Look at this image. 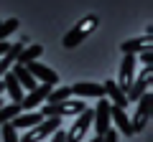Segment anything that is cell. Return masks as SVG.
I'll return each instance as SVG.
<instances>
[{
	"mask_svg": "<svg viewBox=\"0 0 153 142\" xmlns=\"http://www.w3.org/2000/svg\"><path fill=\"white\" fill-rule=\"evenodd\" d=\"M97 26H100V18H97V15H84L82 20H79V23H76V26L64 36V48H76V46L82 43V41L87 38Z\"/></svg>",
	"mask_w": 153,
	"mask_h": 142,
	"instance_id": "6da1fadb",
	"label": "cell"
},
{
	"mask_svg": "<svg viewBox=\"0 0 153 142\" xmlns=\"http://www.w3.org/2000/svg\"><path fill=\"white\" fill-rule=\"evenodd\" d=\"M87 109V104L79 102V99H64L59 104H44V109H41V117H76L82 114Z\"/></svg>",
	"mask_w": 153,
	"mask_h": 142,
	"instance_id": "7a4b0ae2",
	"label": "cell"
},
{
	"mask_svg": "<svg viewBox=\"0 0 153 142\" xmlns=\"http://www.w3.org/2000/svg\"><path fill=\"white\" fill-rule=\"evenodd\" d=\"M59 127H61V117H44V119L38 122V124H33L18 142H41L46 137H51Z\"/></svg>",
	"mask_w": 153,
	"mask_h": 142,
	"instance_id": "3957f363",
	"label": "cell"
},
{
	"mask_svg": "<svg viewBox=\"0 0 153 142\" xmlns=\"http://www.w3.org/2000/svg\"><path fill=\"white\" fill-rule=\"evenodd\" d=\"M135 104H138V109H135V114H133V119H130V127H133V132H140V130H146V124L151 122V107H153L151 91H146Z\"/></svg>",
	"mask_w": 153,
	"mask_h": 142,
	"instance_id": "277c9868",
	"label": "cell"
},
{
	"mask_svg": "<svg viewBox=\"0 0 153 142\" xmlns=\"http://www.w3.org/2000/svg\"><path fill=\"white\" fill-rule=\"evenodd\" d=\"M92 117H94V112L89 109V107L82 114H76V122L69 127V132H66V142H82L84 135H87V130L92 127Z\"/></svg>",
	"mask_w": 153,
	"mask_h": 142,
	"instance_id": "5b68a950",
	"label": "cell"
},
{
	"mask_svg": "<svg viewBox=\"0 0 153 142\" xmlns=\"http://www.w3.org/2000/svg\"><path fill=\"white\" fill-rule=\"evenodd\" d=\"M110 107L112 104L107 102V99H97V109H92L94 112V117H92V124H94V130H97V135L102 137L105 132L112 127V117H110Z\"/></svg>",
	"mask_w": 153,
	"mask_h": 142,
	"instance_id": "8992f818",
	"label": "cell"
},
{
	"mask_svg": "<svg viewBox=\"0 0 153 142\" xmlns=\"http://www.w3.org/2000/svg\"><path fill=\"white\" fill-rule=\"evenodd\" d=\"M148 86H151V66H143L140 76L133 79V84L128 86V91H125L128 102H138V99H140L143 94L148 91Z\"/></svg>",
	"mask_w": 153,
	"mask_h": 142,
	"instance_id": "52a82bcc",
	"label": "cell"
},
{
	"mask_svg": "<svg viewBox=\"0 0 153 142\" xmlns=\"http://www.w3.org/2000/svg\"><path fill=\"white\" fill-rule=\"evenodd\" d=\"M26 69L31 71V76L36 79V81L49 84V86H59V74H56L54 69H49V66H44V64H38V61L26 64Z\"/></svg>",
	"mask_w": 153,
	"mask_h": 142,
	"instance_id": "ba28073f",
	"label": "cell"
},
{
	"mask_svg": "<svg viewBox=\"0 0 153 142\" xmlns=\"http://www.w3.org/2000/svg\"><path fill=\"white\" fill-rule=\"evenodd\" d=\"M69 89L74 97H82V99H105V89L97 81H76Z\"/></svg>",
	"mask_w": 153,
	"mask_h": 142,
	"instance_id": "9c48e42d",
	"label": "cell"
},
{
	"mask_svg": "<svg viewBox=\"0 0 153 142\" xmlns=\"http://www.w3.org/2000/svg\"><path fill=\"white\" fill-rule=\"evenodd\" d=\"M28 41H31V38H21V41H16V43H10V48L0 56V79L5 76L8 71H10V66L18 61V53H21V51L28 46Z\"/></svg>",
	"mask_w": 153,
	"mask_h": 142,
	"instance_id": "30bf717a",
	"label": "cell"
},
{
	"mask_svg": "<svg viewBox=\"0 0 153 142\" xmlns=\"http://www.w3.org/2000/svg\"><path fill=\"white\" fill-rule=\"evenodd\" d=\"M135 56H123L120 61V74H117V86L123 89V91H128V86L133 84V79H135Z\"/></svg>",
	"mask_w": 153,
	"mask_h": 142,
	"instance_id": "8fae6325",
	"label": "cell"
},
{
	"mask_svg": "<svg viewBox=\"0 0 153 142\" xmlns=\"http://www.w3.org/2000/svg\"><path fill=\"white\" fill-rule=\"evenodd\" d=\"M102 89H105V97H107V102L112 104V107H117V109H125L128 104V97H125V91H123L120 86H117V84L112 81V79H107V81L102 84Z\"/></svg>",
	"mask_w": 153,
	"mask_h": 142,
	"instance_id": "7c38bea8",
	"label": "cell"
},
{
	"mask_svg": "<svg viewBox=\"0 0 153 142\" xmlns=\"http://www.w3.org/2000/svg\"><path fill=\"white\" fill-rule=\"evenodd\" d=\"M110 117H112V124H115V130L120 132V135H125V137H133V135H135L133 127H130V117L125 114V109L110 107Z\"/></svg>",
	"mask_w": 153,
	"mask_h": 142,
	"instance_id": "4fadbf2b",
	"label": "cell"
},
{
	"mask_svg": "<svg viewBox=\"0 0 153 142\" xmlns=\"http://www.w3.org/2000/svg\"><path fill=\"white\" fill-rule=\"evenodd\" d=\"M146 46H151V33H146V38H130V41H123L120 51L123 56H138Z\"/></svg>",
	"mask_w": 153,
	"mask_h": 142,
	"instance_id": "5bb4252c",
	"label": "cell"
},
{
	"mask_svg": "<svg viewBox=\"0 0 153 142\" xmlns=\"http://www.w3.org/2000/svg\"><path fill=\"white\" fill-rule=\"evenodd\" d=\"M41 119H44V117H41V112H21V114H18L10 124H13V130H31V127L38 124Z\"/></svg>",
	"mask_w": 153,
	"mask_h": 142,
	"instance_id": "9a60e30c",
	"label": "cell"
},
{
	"mask_svg": "<svg viewBox=\"0 0 153 142\" xmlns=\"http://www.w3.org/2000/svg\"><path fill=\"white\" fill-rule=\"evenodd\" d=\"M3 84H5V91H8V97H10V102L21 104V99H23V86L18 84V79L13 76V71H8L5 76H3Z\"/></svg>",
	"mask_w": 153,
	"mask_h": 142,
	"instance_id": "2e32d148",
	"label": "cell"
},
{
	"mask_svg": "<svg viewBox=\"0 0 153 142\" xmlns=\"http://www.w3.org/2000/svg\"><path fill=\"white\" fill-rule=\"evenodd\" d=\"M10 71H13V76L18 79V84H21L23 89H28V91H33V89L38 86V84H36V79L31 76V71H28L26 66H21V64H16V69H10Z\"/></svg>",
	"mask_w": 153,
	"mask_h": 142,
	"instance_id": "e0dca14e",
	"label": "cell"
},
{
	"mask_svg": "<svg viewBox=\"0 0 153 142\" xmlns=\"http://www.w3.org/2000/svg\"><path fill=\"white\" fill-rule=\"evenodd\" d=\"M44 53V46L41 43H28L26 48L18 53V61L16 64H21V66H26V64H31V61H38V56Z\"/></svg>",
	"mask_w": 153,
	"mask_h": 142,
	"instance_id": "ac0fdd59",
	"label": "cell"
},
{
	"mask_svg": "<svg viewBox=\"0 0 153 142\" xmlns=\"http://www.w3.org/2000/svg\"><path fill=\"white\" fill-rule=\"evenodd\" d=\"M21 112H23V109H21V104H16V102H13V104H3V107H0V124L13 122L18 114H21Z\"/></svg>",
	"mask_w": 153,
	"mask_h": 142,
	"instance_id": "d6986e66",
	"label": "cell"
},
{
	"mask_svg": "<svg viewBox=\"0 0 153 142\" xmlns=\"http://www.w3.org/2000/svg\"><path fill=\"white\" fill-rule=\"evenodd\" d=\"M69 97H71L69 86H54L49 91V97H46V104H59V102H64V99H69Z\"/></svg>",
	"mask_w": 153,
	"mask_h": 142,
	"instance_id": "ffe728a7",
	"label": "cell"
},
{
	"mask_svg": "<svg viewBox=\"0 0 153 142\" xmlns=\"http://www.w3.org/2000/svg\"><path fill=\"white\" fill-rule=\"evenodd\" d=\"M18 26H21V20L18 18H8V20H0V41H5L10 33L18 31Z\"/></svg>",
	"mask_w": 153,
	"mask_h": 142,
	"instance_id": "44dd1931",
	"label": "cell"
},
{
	"mask_svg": "<svg viewBox=\"0 0 153 142\" xmlns=\"http://www.w3.org/2000/svg\"><path fill=\"white\" fill-rule=\"evenodd\" d=\"M0 137H3V142H18V135H16V130H13L10 122L0 124Z\"/></svg>",
	"mask_w": 153,
	"mask_h": 142,
	"instance_id": "7402d4cb",
	"label": "cell"
},
{
	"mask_svg": "<svg viewBox=\"0 0 153 142\" xmlns=\"http://www.w3.org/2000/svg\"><path fill=\"white\" fill-rule=\"evenodd\" d=\"M135 61H140L143 66H151V64H153V53H151V46H146V48H143L140 53L135 56Z\"/></svg>",
	"mask_w": 153,
	"mask_h": 142,
	"instance_id": "603a6c76",
	"label": "cell"
},
{
	"mask_svg": "<svg viewBox=\"0 0 153 142\" xmlns=\"http://www.w3.org/2000/svg\"><path fill=\"white\" fill-rule=\"evenodd\" d=\"M102 142H117V130H115V127H110V130L102 135Z\"/></svg>",
	"mask_w": 153,
	"mask_h": 142,
	"instance_id": "cb8c5ba5",
	"label": "cell"
},
{
	"mask_svg": "<svg viewBox=\"0 0 153 142\" xmlns=\"http://www.w3.org/2000/svg\"><path fill=\"white\" fill-rule=\"evenodd\" d=\"M49 142H66V132H61V127H59V130L51 135V140H49Z\"/></svg>",
	"mask_w": 153,
	"mask_h": 142,
	"instance_id": "d4e9b609",
	"label": "cell"
},
{
	"mask_svg": "<svg viewBox=\"0 0 153 142\" xmlns=\"http://www.w3.org/2000/svg\"><path fill=\"white\" fill-rule=\"evenodd\" d=\"M8 48H10V43H8V41H0V56L5 53V51H8Z\"/></svg>",
	"mask_w": 153,
	"mask_h": 142,
	"instance_id": "484cf974",
	"label": "cell"
},
{
	"mask_svg": "<svg viewBox=\"0 0 153 142\" xmlns=\"http://www.w3.org/2000/svg\"><path fill=\"white\" fill-rule=\"evenodd\" d=\"M89 142H102V137H100V135H94V137H92Z\"/></svg>",
	"mask_w": 153,
	"mask_h": 142,
	"instance_id": "4316f807",
	"label": "cell"
}]
</instances>
